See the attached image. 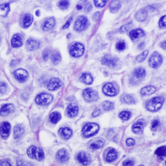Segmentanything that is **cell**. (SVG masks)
Returning a JSON list of instances; mask_svg holds the SVG:
<instances>
[{"label":"cell","instance_id":"1","mask_svg":"<svg viewBox=\"0 0 166 166\" xmlns=\"http://www.w3.org/2000/svg\"><path fill=\"white\" fill-rule=\"evenodd\" d=\"M164 98L161 96H157V97L151 99L146 104V107L151 112H157L162 107Z\"/></svg>","mask_w":166,"mask_h":166},{"label":"cell","instance_id":"2","mask_svg":"<svg viewBox=\"0 0 166 166\" xmlns=\"http://www.w3.org/2000/svg\"><path fill=\"white\" fill-rule=\"evenodd\" d=\"M27 155L30 158L37 159L38 161L43 160L44 158V152L41 147H37L36 146H31L27 150Z\"/></svg>","mask_w":166,"mask_h":166},{"label":"cell","instance_id":"3","mask_svg":"<svg viewBox=\"0 0 166 166\" xmlns=\"http://www.w3.org/2000/svg\"><path fill=\"white\" fill-rule=\"evenodd\" d=\"M99 126L96 123H89L82 128V134L84 135L85 137H90L99 131Z\"/></svg>","mask_w":166,"mask_h":166},{"label":"cell","instance_id":"4","mask_svg":"<svg viewBox=\"0 0 166 166\" xmlns=\"http://www.w3.org/2000/svg\"><path fill=\"white\" fill-rule=\"evenodd\" d=\"M89 26V21L88 19L86 18L84 16H82V17H79L78 19L76 20L75 23V26H74V28L76 31L81 32L83 31L84 30H86Z\"/></svg>","mask_w":166,"mask_h":166},{"label":"cell","instance_id":"5","mask_svg":"<svg viewBox=\"0 0 166 166\" xmlns=\"http://www.w3.org/2000/svg\"><path fill=\"white\" fill-rule=\"evenodd\" d=\"M53 100L52 95L47 93H41L36 97L35 102L38 105L45 106V105L50 104Z\"/></svg>","mask_w":166,"mask_h":166},{"label":"cell","instance_id":"6","mask_svg":"<svg viewBox=\"0 0 166 166\" xmlns=\"http://www.w3.org/2000/svg\"><path fill=\"white\" fill-rule=\"evenodd\" d=\"M84 46L80 43H75L72 45L70 48V54L71 56L75 58H78L82 56L84 53Z\"/></svg>","mask_w":166,"mask_h":166},{"label":"cell","instance_id":"7","mask_svg":"<svg viewBox=\"0 0 166 166\" xmlns=\"http://www.w3.org/2000/svg\"><path fill=\"white\" fill-rule=\"evenodd\" d=\"M145 70L143 68H136L134 71H133L131 79L134 81V84H136V83H138L139 82L143 80V78L145 77Z\"/></svg>","mask_w":166,"mask_h":166},{"label":"cell","instance_id":"8","mask_svg":"<svg viewBox=\"0 0 166 166\" xmlns=\"http://www.w3.org/2000/svg\"><path fill=\"white\" fill-rule=\"evenodd\" d=\"M83 97L87 102H95L98 99V93L92 89H86L83 92Z\"/></svg>","mask_w":166,"mask_h":166},{"label":"cell","instance_id":"9","mask_svg":"<svg viewBox=\"0 0 166 166\" xmlns=\"http://www.w3.org/2000/svg\"><path fill=\"white\" fill-rule=\"evenodd\" d=\"M162 63V57L158 53H154L149 59V65L151 68H157Z\"/></svg>","mask_w":166,"mask_h":166},{"label":"cell","instance_id":"10","mask_svg":"<svg viewBox=\"0 0 166 166\" xmlns=\"http://www.w3.org/2000/svg\"><path fill=\"white\" fill-rule=\"evenodd\" d=\"M62 86V81L58 78H52L49 80L47 83V89L50 91H54L59 89Z\"/></svg>","mask_w":166,"mask_h":166},{"label":"cell","instance_id":"11","mask_svg":"<svg viewBox=\"0 0 166 166\" xmlns=\"http://www.w3.org/2000/svg\"><path fill=\"white\" fill-rule=\"evenodd\" d=\"M14 76L20 82H24L27 79L28 73L24 69H17L14 71Z\"/></svg>","mask_w":166,"mask_h":166},{"label":"cell","instance_id":"12","mask_svg":"<svg viewBox=\"0 0 166 166\" xmlns=\"http://www.w3.org/2000/svg\"><path fill=\"white\" fill-rule=\"evenodd\" d=\"M103 92H104V94L109 95V96H114L117 93L116 88L114 87L112 83H107L105 85L103 88Z\"/></svg>","mask_w":166,"mask_h":166},{"label":"cell","instance_id":"13","mask_svg":"<svg viewBox=\"0 0 166 166\" xmlns=\"http://www.w3.org/2000/svg\"><path fill=\"white\" fill-rule=\"evenodd\" d=\"M102 64L104 65H107L108 67L113 68L116 67L117 65V59L116 58L111 56H105L104 58L102 59Z\"/></svg>","mask_w":166,"mask_h":166},{"label":"cell","instance_id":"14","mask_svg":"<svg viewBox=\"0 0 166 166\" xmlns=\"http://www.w3.org/2000/svg\"><path fill=\"white\" fill-rule=\"evenodd\" d=\"M10 129H11V126L8 122H3L1 124L0 127V134L3 138L8 137V136L10 135Z\"/></svg>","mask_w":166,"mask_h":166},{"label":"cell","instance_id":"15","mask_svg":"<svg viewBox=\"0 0 166 166\" xmlns=\"http://www.w3.org/2000/svg\"><path fill=\"white\" fill-rule=\"evenodd\" d=\"M56 158L58 159V161L60 162H66L69 158L68 154L65 149H61L57 152Z\"/></svg>","mask_w":166,"mask_h":166},{"label":"cell","instance_id":"16","mask_svg":"<svg viewBox=\"0 0 166 166\" xmlns=\"http://www.w3.org/2000/svg\"><path fill=\"white\" fill-rule=\"evenodd\" d=\"M144 124H145V122H144V119H139L138 121H137L136 123H134L133 124V132L135 133V134H140V133L143 131Z\"/></svg>","mask_w":166,"mask_h":166},{"label":"cell","instance_id":"17","mask_svg":"<svg viewBox=\"0 0 166 166\" xmlns=\"http://www.w3.org/2000/svg\"><path fill=\"white\" fill-rule=\"evenodd\" d=\"M14 111V106L13 104H5L1 108L0 110V115L2 116H7L10 113Z\"/></svg>","mask_w":166,"mask_h":166},{"label":"cell","instance_id":"18","mask_svg":"<svg viewBox=\"0 0 166 166\" xmlns=\"http://www.w3.org/2000/svg\"><path fill=\"white\" fill-rule=\"evenodd\" d=\"M77 159L79 162L81 163L83 165H87V164H89L90 159L89 158V156L87 155V154L82 151L80 153H78L77 155Z\"/></svg>","mask_w":166,"mask_h":166},{"label":"cell","instance_id":"19","mask_svg":"<svg viewBox=\"0 0 166 166\" xmlns=\"http://www.w3.org/2000/svg\"><path fill=\"white\" fill-rule=\"evenodd\" d=\"M78 113V107L76 104H70L67 108V114L70 117H74L77 116Z\"/></svg>","mask_w":166,"mask_h":166},{"label":"cell","instance_id":"20","mask_svg":"<svg viewBox=\"0 0 166 166\" xmlns=\"http://www.w3.org/2000/svg\"><path fill=\"white\" fill-rule=\"evenodd\" d=\"M144 36V32L141 29H136L134 30L130 33V38L132 41H136L138 38H142Z\"/></svg>","mask_w":166,"mask_h":166},{"label":"cell","instance_id":"21","mask_svg":"<svg viewBox=\"0 0 166 166\" xmlns=\"http://www.w3.org/2000/svg\"><path fill=\"white\" fill-rule=\"evenodd\" d=\"M40 43L38 41L33 39H29L26 41V48L29 50H35L39 48Z\"/></svg>","mask_w":166,"mask_h":166},{"label":"cell","instance_id":"22","mask_svg":"<svg viewBox=\"0 0 166 166\" xmlns=\"http://www.w3.org/2000/svg\"><path fill=\"white\" fill-rule=\"evenodd\" d=\"M135 17H136L137 20L140 21V22L144 21L147 17V9H141V10H140L136 13Z\"/></svg>","mask_w":166,"mask_h":166},{"label":"cell","instance_id":"23","mask_svg":"<svg viewBox=\"0 0 166 166\" xmlns=\"http://www.w3.org/2000/svg\"><path fill=\"white\" fill-rule=\"evenodd\" d=\"M11 44L13 47H19L23 44L22 38L20 34H15L12 38Z\"/></svg>","mask_w":166,"mask_h":166},{"label":"cell","instance_id":"24","mask_svg":"<svg viewBox=\"0 0 166 166\" xmlns=\"http://www.w3.org/2000/svg\"><path fill=\"white\" fill-rule=\"evenodd\" d=\"M59 134L65 139H68L72 135V131L68 127H63L59 130Z\"/></svg>","mask_w":166,"mask_h":166},{"label":"cell","instance_id":"25","mask_svg":"<svg viewBox=\"0 0 166 166\" xmlns=\"http://www.w3.org/2000/svg\"><path fill=\"white\" fill-rule=\"evenodd\" d=\"M55 24V20L53 17H50L45 20V22L44 23L43 25V29L44 30H51L54 26Z\"/></svg>","mask_w":166,"mask_h":166},{"label":"cell","instance_id":"26","mask_svg":"<svg viewBox=\"0 0 166 166\" xmlns=\"http://www.w3.org/2000/svg\"><path fill=\"white\" fill-rule=\"evenodd\" d=\"M24 127H23L21 124L17 125L14 127V137H15L16 139H18V138L21 137L23 135V134H24Z\"/></svg>","mask_w":166,"mask_h":166},{"label":"cell","instance_id":"27","mask_svg":"<svg viewBox=\"0 0 166 166\" xmlns=\"http://www.w3.org/2000/svg\"><path fill=\"white\" fill-rule=\"evenodd\" d=\"M116 157H117V152L116 151V150L111 148L107 152V156H106V160L108 162H111V161H113L116 158Z\"/></svg>","mask_w":166,"mask_h":166},{"label":"cell","instance_id":"28","mask_svg":"<svg viewBox=\"0 0 166 166\" xmlns=\"http://www.w3.org/2000/svg\"><path fill=\"white\" fill-rule=\"evenodd\" d=\"M156 89L152 86H146V87H144L143 89H141L140 90V94L143 95H149L153 94L155 92Z\"/></svg>","mask_w":166,"mask_h":166},{"label":"cell","instance_id":"29","mask_svg":"<svg viewBox=\"0 0 166 166\" xmlns=\"http://www.w3.org/2000/svg\"><path fill=\"white\" fill-rule=\"evenodd\" d=\"M80 80L82 81V82L86 83V84L90 85L92 83L93 79H92V75H90V74H89V73H83V74L81 75Z\"/></svg>","mask_w":166,"mask_h":166},{"label":"cell","instance_id":"30","mask_svg":"<svg viewBox=\"0 0 166 166\" xmlns=\"http://www.w3.org/2000/svg\"><path fill=\"white\" fill-rule=\"evenodd\" d=\"M104 144V142L102 140H94L89 144V147L91 149L96 150L102 147Z\"/></svg>","mask_w":166,"mask_h":166},{"label":"cell","instance_id":"31","mask_svg":"<svg viewBox=\"0 0 166 166\" xmlns=\"http://www.w3.org/2000/svg\"><path fill=\"white\" fill-rule=\"evenodd\" d=\"M32 21H33V17L30 14H26L23 18V26L25 28H27L31 25Z\"/></svg>","mask_w":166,"mask_h":166},{"label":"cell","instance_id":"32","mask_svg":"<svg viewBox=\"0 0 166 166\" xmlns=\"http://www.w3.org/2000/svg\"><path fill=\"white\" fill-rule=\"evenodd\" d=\"M10 10V8L9 4H3L2 6H0V17H6V15L9 13Z\"/></svg>","mask_w":166,"mask_h":166},{"label":"cell","instance_id":"33","mask_svg":"<svg viewBox=\"0 0 166 166\" xmlns=\"http://www.w3.org/2000/svg\"><path fill=\"white\" fill-rule=\"evenodd\" d=\"M121 101L122 103H128V104H134V103H135V102H136L135 99H134L131 95H127V94L123 95V96H122Z\"/></svg>","mask_w":166,"mask_h":166},{"label":"cell","instance_id":"34","mask_svg":"<svg viewBox=\"0 0 166 166\" xmlns=\"http://www.w3.org/2000/svg\"><path fill=\"white\" fill-rule=\"evenodd\" d=\"M61 119V114L58 112H54L50 115V121L53 123H57Z\"/></svg>","mask_w":166,"mask_h":166},{"label":"cell","instance_id":"35","mask_svg":"<svg viewBox=\"0 0 166 166\" xmlns=\"http://www.w3.org/2000/svg\"><path fill=\"white\" fill-rule=\"evenodd\" d=\"M120 2H119V1H113V2H111V3H110V10H111V12H113V13H115V12L118 11L119 10V9L120 8Z\"/></svg>","mask_w":166,"mask_h":166},{"label":"cell","instance_id":"36","mask_svg":"<svg viewBox=\"0 0 166 166\" xmlns=\"http://www.w3.org/2000/svg\"><path fill=\"white\" fill-rule=\"evenodd\" d=\"M61 60H62V57H61L60 53L58 52V51H54L51 55V61H52L54 65H57L61 62Z\"/></svg>","mask_w":166,"mask_h":166},{"label":"cell","instance_id":"37","mask_svg":"<svg viewBox=\"0 0 166 166\" xmlns=\"http://www.w3.org/2000/svg\"><path fill=\"white\" fill-rule=\"evenodd\" d=\"M155 155L160 157L166 156V146H161L155 151Z\"/></svg>","mask_w":166,"mask_h":166},{"label":"cell","instance_id":"38","mask_svg":"<svg viewBox=\"0 0 166 166\" xmlns=\"http://www.w3.org/2000/svg\"><path fill=\"white\" fill-rule=\"evenodd\" d=\"M103 108L104 110L110 111V110H112L114 108V104L110 101H105L103 103Z\"/></svg>","mask_w":166,"mask_h":166},{"label":"cell","instance_id":"39","mask_svg":"<svg viewBox=\"0 0 166 166\" xmlns=\"http://www.w3.org/2000/svg\"><path fill=\"white\" fill-rule=\"evenodd\" d=\"M131 112H128V111H122V112L119 113V118L123 120H128L130 118H131Z\"/></svg>","mask_w":166,"mask_h":166},{"label":"cell","instance_id":"40","mask_svg":"<svg viewBox=\"0 0 166 166\" xmlns=\"http://www.w3.org/2000/svg\"><path fill=\"white\" fill-rule=\"evenodd\" d=\"M147 54H148V50H144V52H142L141 54H139L137 57L136 58V60L138 62H144V60L146 59V58H147Z\"/></svg>","mask_w":166,"mask_h":166},{"label":"cell","instance_id":"41","mask_svg":"<svg viewBox=\"0 0 166 166\" xmlns=\"http://www.w3.org/2000/svg\"><path fill=\"white\" fill-rule=\"evenodd\" d=\"M126 47V44L124 41H119L116 44V48L118 50H123Z\"/></svg>","mask_w":166,"mask_h":166},{"label":"cell","instance_id":"42","mask_svg":"<svg viewBox=\"0 0 166 166\" xmlns=\"http://www.w3.org/2000/svg\"><path fill=\"white\" fill-rule=\"evenodd\" d=\"M94 3H95L96 7L102 8L106 5L107 1H105V0H95V1H94Z\"/></svg>","mask_w":166,"mask_h":166},{"label":"cell","instance_id":"43","mask_svg":"<svg viewBox=\"0 0 166 166\" xmlns=\"http://www.w3.org/2000/svg\"><path fill=\"white\" fill-rule=\"evenodd\" d=\"M58 6L59 7L62 9V10H66L68 9L69 6V2L68 1H61V2L58 3Z\"/></svg>","mask_w":166,"mask_h":166},{"label":"cell","instance_id":"44","mask_svg":"<svg viewBox=\"0 0 166 166\" xmlns=\"http://www.w3.org/2000/svg\"><path fill=\"white\" fill-rule=\"evenodd\" d=\"M132 26H133V25H132V23H128V24H126V25H124V26H123L121 27V28L119 29V30H120V32H127V31H128L129 30H131V28H132Z\"/></svg>","mask_w":166,"mask_h":166},{"label":"cell","instance_id":"45","mask_svg":"<svg viewBox=\"0 0 166 166\" xmlns=\"http://www.w3.org/2000/svg\"><path fill=\"white\" fill-rule=\"evenodd\" d=\"M158 25L160 27H166V16H163L162 17H161L160 20H159Z\"/></svg>","mask_w":166,"mask_h":166},{"label":"cell","instance_id":"46","mask_svg":"<svg viewBox=\"0 0 166 166\" xmlns=\"http://www.w3.org/2000/svg\"><path fill=\"white\" fill-rule=\"evenodd\" d=\"M7 91V86L6 83L4 82H1L0 83V94L6 93V92Z\"/></svg>","mask_w":166,"mask_h":166},{"label":"cell","instance_id":"47","mask_svg":"<svg viewBox=\"0 0 166 166\" xmlns=\"http://www.w3.org/2000/svg\"><path fill=\"white\" fill-rule=\"evenodd\" d=\"M159 125H160V122H159L158 119H155V120H153L152 123H151V129L153 131H155V130L158 129Z\"/></svg>","mask_w":166,"mask_h":166},{"label":"cell","instance_id":"48","mask_svg":"<svg viewBox=\"0 0 166 166\" xmlns=\"http://www.w3.org/2000/svg\"><path fill=\"white\" fill-rule=\"evenodd\" d=\"M17 166H31V164L27 161H24L23 160H18L17 163Z\"/></svg>","mask_w":166,"mask_h":166},{"label":"cell","instance_id":"49","mask_svg":"<svg viewBox=\"0 0 166 166\" xmlns=\"http://www.w3.org/2000/svg\"><path fill=\"white\" fill-rule=\"evenodd\" d=\"M134 164V162L131 160H127L123 162V166H133Z\"/></svg>","mask_w":166,"mask_h":166},{"label":"cell","instance_id":"50","mask_svg":"<svg viewBox=\"0 0 166 166\" xmlns=\"http://www.w3.org/2000/svg\"><path fill=\"white\" fill-rule=\"evenodd\" d=\"M99 17H100V13L98 12V13H94L93 16H92V19H93L94 21H95V22H97L98 20H99Z\"/></svg>","mask_w":166,"mask_h":166},{"label":"cell","instance_id":"51","mask_svg":"<svg viewBox=\"0 0 166 166\" xmlns=\"http://www.w3.org/2000/svg\"><path fill=\"white\" fill-rule=\"evenodd\" d=\"M135 141L134 140H133L132 138H129L127 140V146H133L134 145Z\"/></svg>","mask_w":166,"mask_h":166},{"label":"cell","instance_id":"52","mask_svg":"<svg viewBox=\"0 0 166 166\" xmlns=\"http://www.w3.org/2000/svg\"><path fill=\"white\" fill-rule=\"evenodd\" d=\"M84 10L86 12H89L92 10V5L90 3H87L85 5Z\"/></svg>","mask_w":166,"mask_h":166},{"label":"cell","instance_id":"53","mask_svg":"<svg viewBox=\"0 0 166 166\" xmlns=\"http://www.w3.org/2000/svg\"><path fill=\"white\" fill-rule=\"evenodd\" d=\"M100 113H101L100 110H99V109H96V110H94V112L92 113V116H93V117H95V116H98Z\"/></svg>","mask_w":166,"mask_h":166},{"label":"cell","instance_id":"54","mask_svg":"<svg viewBox=\"0 0 166 166\" xmlns=\"http://www.w3.org/2000/svg\"><path fill=\"white\" fill-rule=\"evenodd\" d=\"M0 166H11V164L8 161H2L0 162Z\"/></svg>","mask_w":166,"mask_h":166},{"label":"cell","instance_id":"55","mask_svg":"<svg viewBox=\"0 0 166 166\" xmlns=\"http://www.w3.org/2000/svg\"><path fill=\"white\" fill-rule=\"evenodd\" d=\"M71 20H72V18H70V19H69L67 21V23H66L64 25L63 29H67V28H68V26H70V23H71Z\"/></svg>","mask_w":166,"mask_h":166},{"label":"cell","instance_id":"56","mask_svg":"<svg viewBox=\"0 0 166 166\" xmlns=\"http://www.w3.org/2000/svg\"><path fill=\"white\" fill-rule=\"evenodd\" d=\"M43 58L44 60H47V58H48V51L47 50H45L44 52V55Z\"/></svg>","mask_w":166,"mask_h":166},{"label":"cell","instance_id":"57","mask_svg":"<svg viewBox=\"0 0 166 166\" xmlns=\"http://www.w3.org/2000/svg\"><path fill=\"white\" fill-rule=\"evenodd\" d=\"M161 47L163 49H166V41L161 42Z\"/></svg>","mask_w":166,"mask_h":166},{"label":"cell","instance_id":"58","mask_svg":"<svg viewBox=\"0 0 166 166\" xmlns=\"http://www.w3.org/2000/svg\"><path fill=\"white\" fill-rule=\"evenodd\" d=\"M144 43H142L141 44L139 45V47H138V48H139V49H142V47H144Z\"/></svg>","mask_w":166,"mask_h":166},{"label":"cell","instance_id":"59","mask_svg":"<svg viewBox=\"0 0 166 166\" xmlns=\"http://www.w3.org/2000/svg\"><path fill=\"white\" fill-rule=\"evenodd\" d=\"M77 9H78V10H81V9H82V6H81V5H78V6H77Z\"/></svg>","mask_w":166,"mask_h":166},{"label":"cell","instance_id":"60","mask_svg":"<svg viewBox=\"0 0 166 166\" xmlns=\"http://www.w3.org/2000/svg\"><path fill=\"white\" fill-rule=\"evenodd\" d=\"M36 14H37V15H38V16H39V15H40V13H39V11L37 12V13H36Z\"/></svg>","mask_w":166,"mask_h":166},{"label":"cell","instance_id":"61","mask_svg":"<svg viewBox=\"0 0 166 166\" xmlns=\"http://www.w3.org/2000/svg\"><path fill=\"white\" fill-rule=\"evenodd\" d=\"M138 166H144V165H142V164H141V165H138Z\"/></svg>","mask_w":166,"mask_h":166},{"label":"cell","instance_id":"62","mask_svg":"<svg viewBox=\"0 0 166 166\" xmlns=\"http://www.w3.org/2000/svg\"><path fill=\"white\" fill-rule=\"evenodd\" d=\"M165 164H166V161H165Z\"/></svg>","mask_w":166,"mask_h":166}]
</instances>
